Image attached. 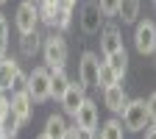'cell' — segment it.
Instances as JSON below:
<instances>
[{
  "label": "cell",
  "mask_w": 156,
  "mask_h": 139,
  "mask_svg": "<svg viewBox=\"0 0 156 139\" xmlns=\"http://www.w3.org/2000/svg\"><path fill=\"white\" fill-rule=\"evenodd\" d=\"M103 103L112 114H123V109L128 106V95H126L123 84H114V86L103 89Z\"/></svg>",
  "instance_id": "obj_10"
},
{
  "label": "cell",
  "mask_w": 156,
  "mask_h": 139,
  "mask_svg": "<svg viewBox=\"0 0 156 139\" xmlns=\"http://www.w3.org/2000/svg\"><path fill=\"white\" fill-rule=\"evenodd\" d=\"M3 3H9V0H0V6H3Z\"/></svg>",
  "instance_id": "obj_35"
},
{
  "label": "cell",
  "mask_w": 156,
  "mask_h": 139,
  "mask_svg": "<svg viewBox=\"0 0 156 139\" xmlns=\"http://www.w3.org/2000/svg\"><path fill=\"white\" fill-rule=\"evenodd\" d=\"M36 139H50V136H48V134H45V131H42V134H39V136H36Z\"/></svg>",
  "instance_id": "obj_33"
},
{
  "label": "cell",
  "mask_w": 156,
  "mask_h": 139,
  "mask_svg": "<svg viewBox=\"0 0 156 139\" xmlns=\"http://www.w3.org/2000/svg\"><path fill=\"white\" fill-rule=\"evenodd\" d=\"M3 97H6V92H3V89H0V100H3Z\"/></svg>",
  "instance_id": "obj_34"
},
{
  "label": "cell",
  "mask_w": 156,
  "mask_h": 139,
  "mask_svg": "<svg viewBox=\"0 0 156 139\" xmlns=\"http://www.w3.org/2000/svg\"><path fill=\"white\" fill-rule=\"evenodd\" d=\"M67 86H70V75H67V70H64V67L50 70V97L62 100V95L67 92Z\"/></svg>",
  "instance_id": "obj_13"
},
{
  "label": "cell",
  "mask_w": 156,
  "mask_h": 139,
  "mask_svg": "<svg viewBox=\"0 0 156 139\" xmlns=\"http://www.w3.org/2000/svg\"><path fill=\"white\" fill-rule=\"evenodd\" d=\"M148 117H151V125H156V92H151L148 97Z\"/></svg>",
  "instance_id": "obj_27"
},
{
  "label": "cell",
  "mask_w": 156,
  "mask_h": 139,
  "mask_svg": "<svg viewBox=\"0 0 156 139\" xmlns=\"http://www.w3.org/2000/svg\"><path fill=\"white\" fill-rule=\"evenodd\" d=\"M81 139H98V136H95V131H84L81 128Z\"/></svg>",
  "instance_id": "obj_29"
},
{
  "label": "cell",
  "mask_w": 156,
  "mask_h": 139,
  "mask_svg": "<svg viewBox=\"0 0 156 139\" xmlns=\"http://www.w3.org/2000/svg\"><path fill=\"white\" fill-rule=\"evenodd\" d=\"M62 6H67V9H73V6H75V0H62Z\"/></svg>",
  "instance_id": "obj_31"
},
{
  "label": "cell",
  "mask_w": 156,
  "mask_h": 139,
  "mask_svg": "<svg viewBox=\"0 0 156 139\" xmlns=\"http://www.w3.org/2000/svg\"><path fill=\"white\" fill-rule=\"evenodd\" d=\"M123 125L126 131L136 134V131H145L151 125V117H148V100L136 97V100H128V106L123 109Z\"/></svg>",
  "instance_id": "obj_2"
},
{
  "label": "cell",
  "mask_w": 156,
  "mask_h": 139,
  "mask_svg": "<svg viewBox=\"0 0 156 139\" xmlns=\"http://www.w3.org/2000/svg\"><path fill=\"white\" fill-rule=\"evenodd\" d=\"M114 84H120V78H117V72L109 67V61H101V70H98V86L101 89H109Z\"/></svg>",
  "instance_id": "obj_20"
},
{
  "label": "cell",
  "mask_w": 156,
  "mask_h": 139,
  "mask_svg": "<svg viewBox=\"0 0 156 139\" xmlns=\"http://www.w3.org/2000/svg\"><path fill=\"white\" fill-rule=\"evenodd\" d=\"M11 111L20 117L23 123H28L31 120V109H34V97L28 95V89H20V92H11Z\"/></svg>",
  "instance_id": "obj_11"
},
{
  "label": "cell",
  "mask_w": 156,
  "mask_h": 139,
  "mask_svg": "<svg viewBox=\"0 0 156 139\" xmlns=\"http://www.w3.org/2000/svg\"><path fill=\"white\" fill-rule=\"evenodd\" d=\"M153 56H156V50H153Z\"/></svg>",
  "instance_id": "obj_37"
},
{
  "label": "cell",
  "mask_w": 156,
  "mask_h": 139,
  "mask_svg": "<svg viewBox=\"0 0 156 139\" xmlns=\"http://www.w3.org/2000/svg\"><path fill=\"white\" fill-rule=\"evenodd\" d=\"M103 11H101V3L98 0H87L81 6V14H78V23H81V31L87 36H95L101 33V25H103Z\"/></svg>",
  "instance_id": "obj_4"
},
{
  "label": "cell",
  "mask_w": 156,
  "mask_h": 139,
  "mask_svg": "<svg viewBox=\"0 0 156 139\" xmlns=\"http://www.w3.org/2000/svg\"><path fill=\"white\" fill-rule=\"evenodd\" d=\"M20 72V67H17V61L14 58H0V89L3 92H11V81H14V75Z\"/></svg>",
  "instance_id": "obj_14"
},
{
  "label": "cell",
  "mask_w": 156,
  "mask_h": 139,
  "mask_svg": "<svg viewBox=\"0 0 156 139\" xmlns=\"http://www.w3.org/2000/svg\"><path fill=\"white\" fill-rule=\"evenodd\" d=\"M145 139H156V125H148V134H145Z\"/></svg>",
  "instance_id": "obj_30"
},
{
  "label": "cell",
  "mask_w": 156,
  "mask_h": 139,
  "mask_svg": "<svg viewBox=\"0 0 156 139\" xmlns=\"http://www.w3.org/2000/svg\"><path fill=\"white\" fill-rule=\"evenodd\" d=\"M20 125H23V120L14 114V111H9V117L3 120V131H6V139H14L17 134H20Z\"/></svg>",
  "instance_id": "obj_22"
},
{
  "label": "cell",
  "mask_w": 156,
  "mask_h": 139,
  "mask_svg": "<svg viewBox=\"0 0 156 139\" xmlns=\"http://www.w3.org/2000/svg\"><path fill=\"white\" fill-rule=\"evenodd\" d=\"M98 3H101V11H103V17H117V14H120L123 0H98Z\"/></svg>",
  "instance_id": "obj_24"
},
{
  "label": "cell",
  "mask_w": 156,
  "mask_h": 139,
  "mask_svg": "<svg viewBox=\"0 0 156 139\" xmlns=\"http://www.w3.org/2000/svg\"><path fill=\"white\" fill-rule=\"evenodd\" d=\"M70 11H73V9H67V6L58 9V14H56V19H53V25H56L58 31H67V28H70Z\"/></svg>",
  "instance_id": "obj_25"
},
{
  "label": "cell",
  "mask_w": 156,
  "mask_h": 139,
  "mask_svg": "<svg viewBox=\"0 0 156 139\" xmlns=\"http://www.w3.org/2000/svg\"><path fill=\"white\" fill-rule=\"evenodd\" d=\"M28 95L34 97V103H45L50 97V67H34L28 72Z\"/></svg>",
  "instance_id": "obj_3"
},
{
  "label": "cell",
  "mask_w": 156,
  "mask_h": 139,
  "mask_svg": "<svg viewBox=\"0 0 156 139\" xmlns=\"http://www.w3.org/2000/svg\"><path fill=\"white\" fill-rule=\"evenodd\" d=\"M0 139H6V131H3V120H0Z\"/></svg>",
  "instance_id": "obj_32"
},
{
  "label": "cell",
  "mask_w": 156,
  "mask_h": 139,
  "mask_svg": "<svg viewBox=\"0 0 156 139\" xmlns=\"http://www.w3.org/2000/svg\"><path fill=\"white\" fill-rule=\"evenodd\" d=\"M67 131V120H64V114H50L48 117V123H45V134L50 139H62Z\"/></svg>",
  "instance_id": "obj_16"
},
{
  "label": "cell",
  "mask_w": 156,
  "mask_h": 139,
  "mask_svg": "<svg viewBox=\"0 0 156 139\" xmlns=\"http://www.w3.org/2000/svg\"><path fill=\"white\" fill-rule=\"evenodd\" d=\"M39 47H42V39H39V33L36 31H31V33H20V53L23 56H36L39 53Z\"/></svg>",
  "instance_id": "obj_15"
},
{
  "label": "cell",
  "mask_w": 156,
  "mask_h": 139,
  "mask_svg": "<svg viewBox=\"0 0 156 139\" xmlns=\"http://www.w3.org/2000/svg\"><path fill=\"white\" fill-rule=\"evenodd\" d=\"M98 70H101V61L92 50H87L78 61V81L84 86H98Z\"/></svg>",
  "instance_id": "obj_7"
},
{
  "label": "cell",
  "mask_w": 156,
  "mask_h": 139,
  "mask_svg": "<svg viewBox=\"0 0 156 139\" xmlns=\"http://www.w3.org/2000/svg\"><path fill=\"white\" fill-rule=\"evenodd\" d=\"M25 86H28V75L25 72H17L14 81H11V92H20V89H25Z\"/></svg>",
  "instance_id": "obj_26"
},
{
  "label": "cell",
  "mask_w": 156,
  "mask_h": 139,
  "mask_svg": "<svg viewBox=\"0 0 156 139\" xmlns=\"http://www.w3.org/2000/svg\"><path fill=\"white\" fill-rule=\"evenodd\" d=\"M134 47L140 50L142 56H151L156 50V23H153V19H142V23H136Z\"/></svg>",
  "instance_id": "obj_6"
},
{
  "label": "cell",
  "mask_w": 156,
  "mask_h": 139,
  "mask_svg": "<svg viewBox=\"0 0 156 139\" xmlns=\"http://www.w3.org/2000/svg\"><path fill=\"white\" fill-rule=\"evenodd\" d=\"M62 139H81V128H78V125H67V131H64Z\"/></svg>",
  "instance_id": "obj_28"
},
{
  "label": "cell",
  "mask_w": 156,
  "mask_h": 139,
  "mask_svg": "<svg viewBox=\"0 0 156 139\" xmlns=\"http://www.w3.org/2000/svg\"><path fill=\"white\" fill-rule=\"evenodd\" d=\"M106 61H109V67L117 72V78H123V75H126V70H128V53H126V47L109 53V56H106Z\"/></svg>",
  "instance_id": "obj_17"
},
{
  "label": "cell",
  "mask_w": 156,
  "mask_h": 139,
  "mask_svg": "<svg viewBox=\"0 0 156 139\" xmlns=\"http://www.w3.org/2000/svg\"><path fill=\"white\" fill-rule=\"evenodd\" d=\"M120 47H123L120 28H117V25H106L103 33H101V50H103V56H109V53H114V50H120Z\"/></svg>",
  "instance_id": "obj_12"
},
{
  "label": "cell",
  "mask_w": 156,
  "mask_h": 139,
  "mask_svg": "<svg viewBox=\"0 0 156 139\" xmlns=\"http://www.w3.org/2000/svg\"><path fill=\"white\" fill-rule=\"evenodd\" d=\"M39 23H42V19H39V6L31 3V0H23V3L17 6V14H14L17 31L20 33H31V31H36Z\"/></svg>",
  "instance_id": "obj_5"
},
{
  "label": "cell",
  "mask_w": 156,
  "mask_h": 139,
  "mask_svg": "<svg viewBox=\"0 0 156 139\" xmlns=\"http://www.w3.org/2000/svg\"><path fill=\"white\" fill-rule=\"evenodd\" d=\"M31 3H39V0H31Z\"/></svg>",
  "instance_id": "obj_36"
},
{
  "label": "cell",
  "mask_w": 156,
  "mask_h": 139,
  "mask_svg": "<svg viewBox=\"0 0 156 139\" xmlns=\"http://www.w3.org/2000/svg\"><path fill=\"white\" fill-rule=\"evenodd\" d=\"M73 120H75L78 128H84V131H98V106H95V100L84 97V103L78 106V111L73 114Z\"/></svg>",
  "instance_id": "obj_8"
},
{
  "label": "cell",
  "mask_w": 156,
  "mask_h": 139,
  "mask_svg": "<svg viewBox=\"0 0 156 139\" xmlns=\"http://www.w3.org/2000/svg\"><path fill=\"white\" fill-rule=\"evenodd\" d=\"M136 17H140V0H123L120 19L123 23H136Z\"/></svg>",
  "instance_id": "obj_21"
},
{
  "label": "cell",
  "mask_w": 156,
  "mask_h": 139,
  "mask_svg": "<svg viewBox=\"0 0 156 139\" xmlns=\"http://www.w3.org/2000/svg\"><path fill=\"white\" fill-rule=\"evenodd\" d=\"M58 9H62V0H39V19L48 23V25H53Z\"/></svg>",
  "instance_id": "obj_18"
},
{
  "label": "cell",
  "mask_w": 156,
  "mask_h": 139,
  "mask_svg": "<svg viewBox=\"0 0 156 139\" xmlns=\"http://www.w3.org/2000/svg\"><path fill=\"white\" fill-rule=\"evenodd\" d=\"M123 131H126V125L120 123V120H106L103 125H101V134H98V139H123Z\"/></svg>",
  "instance_id": "obj_19"
},
{
  "label": "cell",
  "mask_w": 156,
  "mask_h": 139,
  "mask_svg": "<svg viewBox=\"0 0 156 139\" xmlns=\"http://www.w3.org/2000/svg\"><path fill=\"white\" fill-rule=\"evenodd\" d=\"M84 97H87V86L81 84V81H70V86H67V92L62 95V106H64V114H75L78 111V106L84 103Z\"/></svg>",
  "instance_id": "obj_9"
},
{
  "label": "cell",
  "mask_w": 156,
  "mask_h": 139,
  "mask_svg": "<svg viewBox=\"0 0 156 139\" xmlns=\"http://www.w3.org/2000/svg\"><path fill=\"white\" fill-rule=\"evenodd\" d=\"M42 56H45V64H48L50 70L67 64V39L62 36V31H53V33L45 36V42H42Z\"/></svg>",
  "instance_id": "obj_1"
},
{
  "label": "cell",
  "mask_w": 156,
  "mask_h": 139,
  "mask_svg": "<svg viewBox=\"0 0 156 139\" xmlns=\"http://www.w3.org/2000/svg\"><path fill=\"white\" fill-rule=\"evenodd\" d=\"M6 50H9V19L6 14H0V58L6 56Z\"/></svg>",
  "instance_id": "obj_23"
}]
</instances>
